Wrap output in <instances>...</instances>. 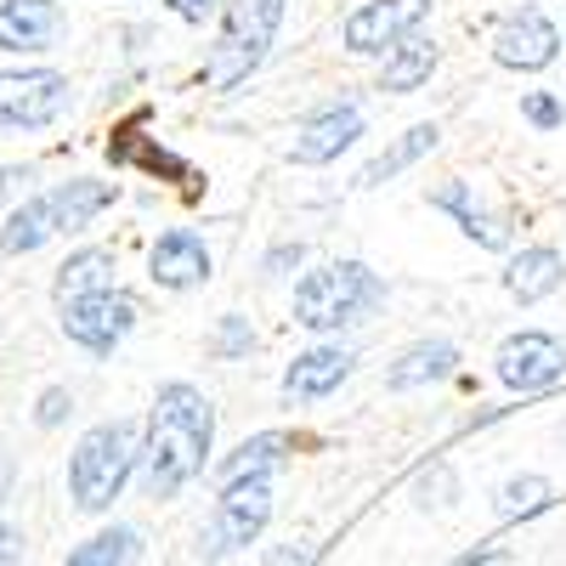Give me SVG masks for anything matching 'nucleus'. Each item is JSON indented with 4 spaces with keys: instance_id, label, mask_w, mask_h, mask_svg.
<instances>
[{
    "instance_id": "f257e3e1",
    "label": "nucleus",
    "mask_w": 566,
    "mask_h": 566,
    "mask_svg": "<svg viewBox=\"0 0 566 566\" xmlns=\"http://www.w3.org/2000/svg\"><path fill=\"white\" fill-rule=\"evenodd\" d=\"M216 442V408L199 386L170 380L154 397V419H148V442H142V488L148 499H176L187 482L205 470Z\"/></svg>"
},
{
    "instance_id": "f03ea898",
    "label": "nucleus",
    "mask_w": 566,
    "mask_h": 566,
    "mask_svg": "<svg viewBox=\"0 0 566 566\" xmlns=\"http://www.w3.org/2000/svg\"><path fill=\"white\" fill-rule=\"evenodd\" d=\"M386 301V277L368 261H328L295 283V323L312 335H335V328L368 323Z\"/></svg>"
},
{
    "instance_id": "7ed1b4c3",
    "label": "nucleus",
    "mask_w": 566,
    "mask_h": 566,
    "mask_svg": "<svg viewBox=\"0 0 566 566\" xmlns=\"http://www.w3.org/2000/svg\"><path fill=\"white\" fill-rule=\"evenodd\" d=\"M114 193H119L114 181H91V176L63 181V187H52V193L29 199L23 210H12L7 232H0V250H7V255H34L40 244H52L57 232L91 227V221L114 205Z\"/></svg>"
},
{
    "instance_id": "20e7f679",
    "label": "nucleus",
    "mask_w": 566,
    "mask_h": 566,
    "mask_svg": "<svg viewBox=\"0 0 566 566\" xmlns=\"http://www.w3.org/2000/svg\"><path fill=\"white\" fill-rule=\"evenodd\" d=\"M136 459H142V431L130 419H108V424H97V431H85L74 459H69V493H74V504L85 515H103L125 493Z\"/></svg>"
},
{
    "instance_id": "39448f33",
    "label": "nucleus",
    "mask_w": 566,
    "mask_h": 566,
    "mask_svg": "<svg viewBox=\"0 0 566 566\" xmlns=\"http://www.w3.org/2000/svg\"><path fill=\"white\" fill-rule=\"evenodd\" d=\"M283 23V0H232L227 29L210 45V63H205V85L210 91H239L272 52V34Z\"/></svg>"
},
{
    "instance_id": "423d86ee",
    "label": "nucleus",
    "mask_w": 566,
    "mask_h": 566,
    "mask_svg": "<svg viewBox=\"0 0 566 566\" xmlns=\"http://www.w3.org/2000/svg\"><path fill=\"white\" fill-rule=\"evenodd\" d=\"M69 74L57 69H0V130H40L69 114Z\"/></svg>"
},
{
    "instance_id": "0eeeda50",
    "label": "nucleus",
    "mask_w": 566,
    "mask_h": 566,
    "mask_svg": "<svg viewBox=\"0 0 566 566\" xmlns=\"http://www.w3.org/2000/svg\"><path fill=\"white\" fill-rule=\"evenodd\" d=\"M431 18V0H363V7L346 18L340 40H346V52L357 57H391L402 40L419 34V23Z\"/></svg>"
},
{
    "instance_id": "6e6552de",
    "label": "nucleus",
    "mask_w": 566,
    "mask_h": 566,
    "mask_svg": "<svg viewBox=\"0 0 566 566\" xmlns=\"http://www.w3.org/2000/svg\"><path fill=\"white\" fill-rule=\"evenodd\" d=\"M136 317H142V306L125 290H97V295H80L63 306V335L74 346H85L91 357H108L136 328Z\"/></svg>"
},
{
    "instance_id": "1a4fd4ad",
    "label": "nucleus",
    "mask_w": 566,
    "mask_h": 566,
    "mask_svg": "<svg viewBox=\"0 0 566 566\" xmlns=\"http://www.w3.org/2000/svg\"><path fill=\"white\" fill-rule=\"evenodd\" d=\"M266 515H272V470L227 482L221 488V504H216V522H210V555L255 544L261 527H266Z\"/></svg>"
},
{
    "instance_id": "9d476101",
    "label": "nucleus",
    "mask_w": 566,
    "mask_h": 566,
    "mask_svg": "<svg viewBox=\"0 0 566 566\" xmlns=\"http://www.w3.org/2000/svg\"><path fill=\"white\" fill-rule=\"evenodd\" d=\"M560 29L538 12V7H515L504 12V23L493 29V57L499 69H515V74H538L560 57Z\"/></svg>"
},
{
    "instance_id": "9b49d317",
    "label": "nucleus",
    "mask_w": 566,
    "mask_h": 566,
    "mask_svg": "<svg viewBox=\"0 0 566 566\" xmlns=\"http://www.w3.org/2000/svg\"><path fill=\"white\" fill-rule=\"evenodd\" d=\"M493 363H499V380L510 391H544L566 374V346L555 335H544V328H522V335H510L499 346Z\"/></svg>"
},
{
    "instance_id": "f8f14e48",
    "label": "nucleus",
    "mask_w": 566,
    "mask_h": 566,
    "mask_svg": "<svg viewBox=\"0 0 566 566\" xmlns=\"http://www.w3.org/2000/svg\"><path fill=\"white\" fill-rule=\"evenodd\" d=\"M357 136H363V108H357L352 97H346V103H328V108H317V114L295 130L290 159H295V165H328V159H340Z\"/></svg>"
},
{
    "instance_id": "ddd939ff",
    "label": "nucleus",
    "mask_w": 566,
    "mask_h": 566,
    "mask_svg": "<svg viewBox=\"0 0 566 566\" xmlns=\"http://www.w3.org/2000/svg\"><path fill=\"white\" fill-rule=\"evenodd\" d=\"M352 363H357V357H352L346 346H312V352H301L290 368H283V402H290V408L323 402L328 391L346 386Z\"/></svg>"
},
{
    "instance_id": "4468645a",
    "label": "nucleus",
    "mask_w": 566,
    "mask_h": 566,
    "mask_svg": "<svg viewBox=\"0 0 566 566\" xmlns=\"http://www.w3.org/2000/svg\"><path fill=\"white\" fill-rule=\"evenodd\" d=\"M210 266L216 261H210V250L193 227H170L148 255V272H154L159 290H199V283H210Z\"/></svg>"
},
{
    "instance_id": "2eb2a0df",
    "label": "nucleus",
    "mask_w": 566,
    "mask_h": 566,
    "mask_svg": "<svg viewBox=\"0 0 566 566\" xmlns=\"http://www.w3.org/2000/svg\"><path fill=\"white\" fill-rule=\"evenodd\" d=\"M63 23L57 0H0V52H52Z\"/></svg>"
},
{
    "instance_id": "dca6fc26",
    "label": "nucleus",
    "mask_w": 566,
    "mask_h": 566,
    "mask_svg": "<svg viewBox=\"0 0 566 566\" xmlns=\"http://www.w3.org/2000/svg\"><path fill=\"white\" fill-rule=\"evenodd\" d=\"M431 205L459 221V232H464L470 244H482V250H504V244H510V221L493 216V210L476 199V187H470V181H442L437 193H431Z\"/></svg>"
},
{
    "instance_id": "f3484780",
    "label": "nucleus",
    "mask_w": 566,
    "mask_h": 566,
    "mask_svg": "<svg viewBox=\"0 0 566 566\" xmlns=\"http://www.w3.org/2000/svg\"><path fill=\"white\" fill-rule=\"evenodd\" d=\"M566 283V261H560V250H522V255H510V266H504V295L510 301H522V306H538V301H549L555 290Z\"/></svg>"
},
{
    "instance_id": "a211bd4d",
    "label": "nucleus",
    "mask_w": 566,
    "mask_h": 566,
    "mask_svg": "<svg viewBox=\"0 0 566 566\" xmlns=\"http://www.w3.org/2000/svg\"><path fill=\"white\" fill-rule=\"evenodd\" d=\"M453 368H459V346L453 340H419V346H408L386 368V386L391 391H419V386H431V380H448Z\"/></svg>"
},
{
    "instance_id": "6ab92c4d",
    "label": "nucleus",
    "mask_w": 566,
    "mask_h": 566,
    "mask_svg": "<svg viewBox=\"0 0 566 566\" xmlns=\"http://www.w3.org/2000/svg\"><path fill=\"white\" fill-rule=\"evenodd\" d=\"M437 142H442V130L431 125V119H424V125H408L397 142H386V148L380 154H374L368 165H363V176H357V187H380V181H391V176H402L408 165H419L424 154H431L437 148Z\"/></svg>"
},
{
    "instance_id": "aec40b11",
    "label": "nucleus",
    "mask_w": 566,
    "mask_h": 566,
    "mask_svg": "<svg viewBox=\"0 0 566 566\" xmlns=\"http://www.w3.org/2000/svg\"><path fill=\"white\" fill-rule=\"evenodd\" d=\"M97 290H114V255L108 250H80L57 266V283H52L57 306H69L80 295H97Z\"/></svg>"
},
{
    "instance_id": "412c9836",
    "label": "nucleus",
    "mask_w": 566,
    "mask_h": 566,
    "mask_svg": "<svg viewBox=\"0 0 566 566\" xmlns=\"http://www.w3.org/2000/svg\"><path fill=\"white\" fill-rule=\"evenodd\" d=\"M431 69H437V45L431 40H402L397 52L386 57V74H380V91H419L424 80H431Z\"/></svg>"
},
{
    "instance_id": "4be33fe9",
    "label": "nucleus",
    "mask_w": 566,
    "mask_h": 566,
    "mask_svg": "<svg viewBox=\"0 0 566 566\" xmlns=\"http://www.w3.org/2000/svg\"><path fill=\"white\" fill-rule=\"evenodd\" d=\"M142 555V533L136 527H103L97 538H85L63 566H136Z\"/></svg>"
},
{
    "instance_id": "5701e85b",
    "label": "nucleus",
    "mask_w": 566,
    "mask_h": 566,
    "mask_svg": "<svg viewBox=\"0 0 566 566\" xmlns=\"http://www.w3.org/2000/svg\"><path fill=\"white\" fill-rule=\"evenodd\" d=\"M283 459H290V437H283V431H261V437H250L232 459H221V482L261 476V470H277Z\"/></svg>"
},
{
    "instance_id": "b1692460",
    "label": "nucleus",
    "mask_w": 566,
    "mask_h": 566,
    "mask_svg": "<svg viewBox=\"0 0 566 566\" xmlns=\"http://www.w3.org/2000/svg\"><path fill=\"white\" fill-rule=\"evenodd\" d=\"M549 499H555V488L544 476H515V482L499 488V515L504 522H527V515L549 510Z\"/></svg>"
},
{
    "instance_id": "393cba45",
    "label": "nucleus",
    "mask_w": 566,
    "mask_h": 566,
    "mask_svg": "<svg viewBox=\"0 0 566 566\" xmlns=\"http://www.w3.org/2000/svg\"><path fill=\"white\" fill-rule=\"evenodd\" d=\"M210 352H216L221 363H239V357H250V352H255V328H250V317L227 312V317H221V328H216V340H210Z\"/></svg>"
},
{
    "instance_id": "a878e982",
    "label": "nucleus",
    "mask_w": 566,
    "mask_h": 566,
    "mask_svg": "<svg viewBox=\"0 0 566 566\" xmlns=\"http://www.w3.org/2000/svg\"><path fill=\"white\" fill-rule=\"evenodd\" d=\"M413 493H419V504H424V510H431V504H437V510H448V504H453V493H459V488H453V470H448V464H431V470H424V476L413 482Z\"/></svg>"
},
{
    "instance_id": "bb28decb",
    "label": "nucleus",
    "mask_w": 566,
    "mask_h": 566,
    "mask_svg": "<svg viewBox=\"0 0 566 566\" xmlns=\"http://www.w3.org/2000/svg\"><path fill=\"white\" fill-rule=\"evenodd\" d=\"M522 114H527L538 130H555V125H560V103L549 97V91H527V97H522Z\"/></svg>"
},
{
    "instance_id": "cd10ccee",
    "label": "nucleus",
    "mask_w": 566,
    "mask_h": 566,
    "mask_svg": "<svg viewBox=\"0 0 566 566\" xmlns=\"http://www.w3.org/2000/svg\"><path fill=\"white\" fill-rule=\"evenodd\" d=\"M69 408H74V397H69L63 386H52V391L40 397V408H34V424H45V431H52V424L69 419Z\"/></svg>"
},
{
    "instance_id": "c85d7f7f",
    "label": "nucleus",
    "mask_w": 566,
    "mask_h": 566,
    "mask_svg": "<svg viewBox=\"0 0 566 566\" xmlns=\"http://www.w3.org/2000/svg\"><path fill=\"white\" fill-rule=\"evenodd\" d=\"M301 255H306L301 244H277V250H272V255L261 261V272H266V277H283L290 266H301Z\"/></svg>"
},
{
    "instance_id": "c756f323",
    "label": "nucleus",
    "mask_w": 566,
    "mask_h": 566,
    "mask_svg": "<svg viewBox=\"0 0 566 566\" xmlns=\"http://www.w3.org/2000/svg\"><path fill=\"white\" fill-rule=\"evenodd\" d=\"M165 7H170V12L181 18V23H205V18H210V12L221 7V0H165Z\"/></svg>"
},
{
    "instance_id": "7c9ffc66",
    "label": "nucleus",
    "mask_w": 566,
    "mask_h": 566,
    "mask_svg": "<svg viewBox=\"0 0 566 566\" xmlns=\"http://www.w3.org/2000/svg\"><path fill=\"white\" fill-rule=\"evenodd\" d=\"M0 566H23V533L12 522H0Z\"/></svg>"
},
{
    "instance_id": "2f4dec72",
    "label": "nucleus",
    "mask_w": 566,
    "mask_h": 566,
    "mask_svg": "<svg viewBox=\"0 0 566 566\" xmlns=\"http://www.w3.org/2000/svg\"><path fill=\"white\" fill-rule=\"evenodd\" d=\"M23 181H29V170H18V165H7V170H0V205H7V199L18 193Z\"/></svg>"
},
{
    "instance_id": "473e14b6",
    "label": "nucleus",
    "mask_w": 566,
    "mask_h": 566,
    "mask_svg": "<svg viewBox=\"0 0 566 566\" xmlns=\"http://www.w3.org/2000/svg\"><path fill=\"white\" fill-rule=\"evenodd\" d=\"M266 566H306V549H272Z\"/></svg>"
},
{
    "instance_id": "72a5a7b5",
    "label": "nucleus",
    "mask_w": 566,
    "mask_h": 566,
    "mask_svg": "<svg viewBox=\"0 0 566 566\" xmlns=\"http://www.w3.org/2000/svg\"><path fill=\"white\" fill-rule=\"evenodd\" d=\"M12 493V459H0V499Z\"/></svg>"
}]
</instances>
